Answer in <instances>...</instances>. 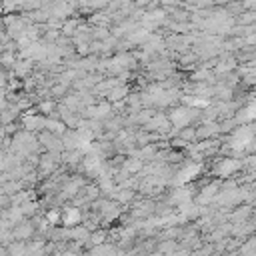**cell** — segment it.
<instances>
[{
  "instance_id": "cell-1",
  "label": "cell",
  "mask_w": 256,
  "mask_h": 256,
  "mask_svg": "<svg viewBox=\"0 0 256 256\" xmlns=\"http://www.w3.org/2000/svg\"><path fill=\"white\" fill-rule=\"evenodd\" d=\"M234 22L240 24V26H248L254 22V10H242L240 14L234 16Z\"/></svg>"
},
{
  "instance_id": "cell-2",
  "label": "cell",
  "mask_w": 256,
  "mask_h": 256,
  "mask_svg": "<svg viewBox=\"0 0 256 256\" xmlns=\"http://www.w3.org/2000/svg\"><path fill=\"white\" fill-rule=\"evenodd\" d=\"M78 24H80V20H78V18L68 20V22H62V32H64V34H72V30H74Z\"/></svg>"
},
{
  "instance_id": "cell-3",
  "label": "cell",
  "mask_w": 256,
  "mask_h": 256,
  "mask_svg": "<svg viewBox=\"0 0 256 256\" xmlns=\"http://www.w3.org/2000/svg\"><path fill=\"white\" fill-rule=\"evenodd\" d=\"M94 36H98V38H106V36H108V30H106L104 26H96V28H94Z\"/></svg>"
},
{
  "instance_id": "cell-4",
  "label": "cell",
  "mask_w": 256,
  "mask_h": 256,
  "mask_svg": "<svg viewBox=\"0 0 256 256\" xmlns=\"http://www.w3.org/2000/svg\"><path fill=\"white\" fill-rule=\"evenodd\" d=\"M0 14H2V6H0Z\"/></svg>"
}]
</instances>
